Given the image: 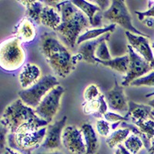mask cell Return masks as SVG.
<instances>
[{
  "instance_id": "cell-30",
  "label": "cell",
  "mask_w": 154,
  "mask_h": 154,
  "mask_svg": "<svg viewBox=\"0 0 154 154\" xmlns=\"http://www.w3.org/2000/svg\"><path fill=\"white\" fill-rule=\"evenodd\" d=\"M96 129L97 133L103 137H108L110 130H112L110 123L105 119H101L96 122Z\"/></svg>"
},
{
  "instance_id": "cell-22",
  "label": "cell",
  "mask_w": 154,
  "mask_h": 154,
  "mask_svg": "<svg viewBox=\"0 0 154 154\" xmlns=\"http://www.w3.org/2000/svg\"><path fill=\"white\" fill-rule=\"evenodd\" d=\"M116 25L111 23L110 25L106 26L86 30V32H82L79 35V37L77 39L76 46H79L80 44H82V42H86V41L93 40V39L100 38V36L105 35L106 33H109V32L112 33V32L116 29Z\"/></svg>"
},
{
  "instance_id": "cell-9",
  "label": "cell",
  "mask_w": 154,
  "mask_h": 154,
  "mask_svg": "<svg viewBox=\"0 0 154 154\" xmlns=\"http://www.w3.org/2000/svg\"><path fill=\"white\" fill-rule=\"evenodd\" d=\"M127 52L130 56V65L128 72L121 82L123 86H130L133 81L143 76L144 75L153 70L152 66L137 52H135L130 45L127 46Z\"/></svg>"
},
{
  "instance_id": "cell-45",
  "label": "cell",
  "mask_w": 154,
  "mask_h": 154,
  "mask_svg": "<svg viewBox=\"0 0 154 154\" xmlns=\"http://www.w3.org/2000/svg\"><path fill=\"white\" fill-rule=\"evenodd\" d=\"M96 154H100V153H96Z\"/></svg>"
},
{
  "instance_id": "cell-11",
  "label": "cell",
  "mask_w": 154,
  "mask_h": 154,
  "mask_svg": "<svg viewBox=\"0 0 154 154\" xmlns=\"http://www.w3.org/2000/svg\"><path fill=\"white\" fill-rule=\"evenodd\" d=\"M66 120L67 116H65L59 121H56V123L49 124L46 126V137L41 145V148L49 150V152L60 150V149H61L63 146L62 137L63 130L66 127L65 125Z\"/></svg>"
},
{
  "instance_id": "cell-3",
  "label": "cell",
  "mask_w": 154,
  "mask_h": 154,
  "mask_svg": "<svg viewBox=\"0 0 154 154\" xmlns=\"http://www.w3.org/2000/svg\"><path fill=\"white\" fill-rule=\"evenodd\" d=\"M56 8L62 16V23L56 32L62 35L69 47L74 48L82 31L90 26L89 19L71 1L60 2Z\"/></svg>"
},
{
  "instance_id": "cell-29",
  "label": "cell",
  "mask_w": 154,
  "mask_h": 154,
  "mask_svg": "<svg viewBox=\"0 0 154 154\" xmlns=\"http://www.w3.org/2000/svg\"><path fill=\"white\" fill-rule=\"evenodd\" d=\"M101 95L98 86L95 84H89L85 89L83 92V97L85 101H92L96 100Z\"/></svg>"
},
{
  "instance_id": "cell-24",
  "label": "cell",
  "mask_w": 154,
  "mask_h": 154,
  "mask_svg": "<svg viewBox=\"0 0 154 154\" xmlns=\"http://www.w3.org/2000/svg\"><path fill=\"white\" fill-rule=\"evenodd\" d=\"M130 133L131 132L128 128L118 129L109 135V137L106 139V143L109 148L113 149L121 144H123L125 140L130 135Z\"/></svg>"
},
{
  "instance_id": "cell-10",
  "label": "cell",
  "mask_w": 154,
  "mask_h": 154,
  "mask_svg": "<svg viewBox=\"0 0 154 154\" xmlns=\"http://www.w3.org/2000/svg\"><path fill=\"white\" fill-rule=\"evenodd\" d=\"M63 146L73 154H86V146L80 129L75 126H66L62 137Z\"/></svg>"
},
{
  "instance_id": "cell-15",
  "label": "cell",
  "mask_w": 154,
  "mask_h": 154,
  "mask_svg": "<svg viewBox=\"0 0 154 154\" xmlns=\"http://www.w3.org/2000/svg\"><path fill=\"white\" fill-rule=\"evenodd\" d=\"M42 78L41 69L33 63H27L23 66L19 74V81L23 89H28L35 85Z\"/></svg>"
},
{
  "instance_id": "cell-37",
  "label": "cell",
  "mask_w": 154,
  "mask_h": 154,
  "mask_svg": "<svg viewBox=\"0 0 154 154\" xmlns=\"http://www.w3.org/2000/svg\"><path fill=\"white\" fill-rule=\"evenodd\" d=\"M32 154H64L63 152H60V150H56V151H50L49 152H37V153H32Z\"/></svg>"
},
{
  "instance_id": "cell-27",
  "label": "cell",
  "mask_w": 154,
  "mask_h": 154,
  "mask_svg": "<svg viewBox=\"0 0 154 154\" xmlns=\"http://www.w3.org/2000/svg\"><path fill=\"white\" fill-rule=\"evenodd\" d=\"M107 42L108 41H103L99 45L98 48L96 49L95 56L96 59L102 60V61H109L112 59L109 53L108 46H107Z\"/></svg>"
},
{
  "instance_id": "cell-26",
  "label": "cell",
  "mask_w": 154,
  "mask_h": 154,
  "mask_svg": "<svg viewBox=\"0 0 154 154\" xmlns=\"http://www.w3.org/2000/svg\"><path fill=\"white\" fill-rule=\"evenodd\" d=\"M100 106V99L99 97L96 100L92 101H85L82 103V110L86 115H92L94 116L99 111Z\"/></svg>"
},
{
  "instance_id": "cell-40",
  "label": "cell",
  "mask_w": 154,
  "mask_h": 154,
  "mask_svg": "<svg viewBox=\"0 0 154 154\" xmlns=\"http://www.w3.org/2000/svg\"><path fill=\"white\" fill-rule=\"evenodd\" d=\"M114 154H120V152H119V149H118V148L115 150V152H114Z\"/></svg>"
},
{
  "instance_id": "cell-33",
  "label": "cell",
  "mask_w": 154,
  "mask_h": 154,
  "mask_svg": "<svg viewBox=\"0 0 154 154\" xmlns=\"http://www.w3.org/2000/svg\"><path fill=\"white\" fill-rule=\"evenodd\" d=\"M9 133V130L3 126L1 125L0 127V151L1 154L3 153L6 148V141H8V134Z\"/></svg>"
},
{
  "instance_id": "cell-17",
  "label": "cell",
  "mask_w": 154,
  "mask_h": 154,
  "mask_svg": "<svg viewBox=\"0 0 154 154\" xmlns=\"http://www.w3.org/2000/svg\"><path fill=\"white\" fill-rule=\"evenodd\" d=\"M152 108L148 105L139 104L133 101H129V111L127 113L134 125L142 123L152 118L151 116Z\"/></svg>"
},
{
  "instance_id": "cell-44",
  "label": "cell",
  "mask_w": 154,
  "mask_h": 154,
  "mask_svg": "<svg viewBox=\"0 0 154 154\" xmlns=\"http://www.w3.org/2000/svg\"><path fill=\"white\" fill-rule=\"evenodd\" d=\"M152 46V49H154V42L152 44V46Z\"/></svg>"
},
{
  "instance_id": "cell-1",
  "label": "cell",
  "mask_w": 154,
  "mask_h": 154,
  "mask_svg": "<svg viewBox=\"0 0 154 154\" xmlns=\"http://www.w3.org/2000/svg\"><path fill=\"white\" fill-rule=\"evenodd\" d=\"M1 125L9 130V133H32L49 125L36 114L32 108L20 99L14 100L5 107L1 117Z\"/></svg>"
},
{
  "instance_id": "cell-42",
  "label": "cell",
  "mask_w": 154,
  "mask_h": 154,
  "mask_svg": "<svg viewBox=\"0 0 154 154\" xmlns=\"http://www.w3.org/2000/svg\"><path fill=\"white\" fill-rule=\"evenodd\" d=\"M2 154H9V152L8 150H5V152H4Z\"/></svg>"
},
{
  "instance_id": "cell-23",
  "label": "cell",
  "mask_w": 154,
  "mask_h": 154,
  "mask_svg": "<svg viewBox=\"0 0 154 154\" xmlns=\"http://www.w3.org/2000/svg\"><path fill=\"white\" fill-rule=\"evenodd\" d=\"M71 2L86 15V17L89 19L90 25L93 23L95 16L98 14L99 12H101V9L97 4L90 3L85 0H72Z\"/></svg>"
},
{
  "instance_id": "cell-20",
  "label": "cell",
  "mask_w": 154,
  "mask_h": 154,
  "mask_svg": "<svg viewBox=\"0 0 154 154\" xmlns=\"http://www.w3.org/2000/svg\"><path fill=\"white\" fill-rule=\"evenodd\" d=\"M19 2L26 8V17L32 19L37 24H41V14L45 6L42 2L36 0H26L19 1Z\"/></svg>"
},
{
  "instance_id": "cell-12",
  "label": "cell",
  "mask_w": 154,
  "mask_h": 154,
  "mask_svg": "<svg viewBox=\"0 0 154 154\" xmlns=\"http://www.w3.org/2000/svg\"><path fill=\"white\" fill-rule=\"evenodd\" d=\"M105 98L111 110L119 112H128L129 101L124 93L123 86H120L115 79L113 87L105 94Z\"/></svg>"
},
{
  "instance_id": "cell-39",
  "label": "cell",
  "mask_w": 154,
  "mask_h": 154,
  "mask_svg": "<svg viewBox=\"0 0 154 154\" xmlns=\"http://www.w3.org/2000/svg\"><path fill=\"white\" fill-rule=\"evenodd\" d=\"M148 106H149L151 108L154 109V98L152 99V100H150L149 102H148Z\"/></svg>"
},
{
  "instance_id": "cell-5",
  "label": "cell",
  "mask_w": 154,
  "mask_h": 154,
  "mask_svg": "<svg viewBox=\"0 0 154 154\" xmlns=\"http://www.w3.org/2000/svg\"><path fill=\"white\" fill-rule=\"evenodd\" d=\"M59 85L60 82L57 78L55 75L48 74L42 76L38 82L31 87L22 89L18 93V95L26 105L35 109L44 97Z\"/></svg>"
},
{
  "instance_id": "cell-18",
  "label": "cell",
  "mask_w": 154,
  "mask_h": 154,
  "mask_svg": "<svg viewBox=\"0 0 154 154\" xmlns=\"http://www.w3.org/2000/svg\"><path fill=\"white\" fill-rule=\"evenodd\" d=\"M80 130L86 146V154H96L99 148L98 133L90 123H84L80 126Z\"/></svg>"
},
{
  "instance_id": "cell-6",
  "label": "cell",
  "mask_w": 154,
  "mask_h": 154,
  "mask_svg": "<svg viewBox=\"0 0 154 154\" xmlns=\"http://www.w3.org/2000/svg\"><path fill=\"white\" fill-rule=\"evenodd\" d=\"M46 126L32 133L8 134L9 147L22 154H32V151L40 147L45 140Z\"/></svg>"
},
{
  "instance_id": "cell-7",
  "label": "cell",
  "mask_w": 154,
  "mask_h": 154,
  "mask_svg": "<svg viewBox=\"0 0 154 154\" xmlns=\"http://www.w3.org/2000/svg\"><path fill=\"white\" fill-rule=\"evenodd\" d=\"M104 19L112 22L113 24L119 25L126 31L130 32L135 35L149 38V35H146L140 32L132 23V17L125 1L123 0H113L112 1L110 7L103 13Z\"/></svg>"
},
{
  "instance_id": "cell-8",
  "label": "cell",
  "mask_w": 154,
  "mask_h": 154,
  "mask_svg": "<svg viewBox=\"0 0 154 154\" xmlns=\"http://www.w3.org/2000/svg\"><path fill=\"white\" fill-rule=\"evenodd\" d=\"M65 93V88L59 86L53 88L35 109L37 115L49 124L58 112L61 105V98Z\"/></svg>"
},
{
  "instance_id": "cell-25",
  "label": "cell",
  "mask_w": 154,
  "mask_h": 154,
  "mask_svg": "<svg viewBox=\"0 0 154 154\" xmlns=\"http://www.w3.org/2000/svg\"><path fill=\"white\" fill-rule=\"evenodd\" d=\"M123 145L132 154H137L144 146L142 140L134 133H132L127 137Z\"/></svg>"
},
{
  "instance_id": "cell-43",
  "label": "cell",
  "mask_w": 154,
  "mask_h": 154,
  "mask_svg": "<svg viewBox=\"0 0 154 154\" xmlns=\"http://www.w3.org/2000/svg\"><path fill=\"white\" fill-rule=\"evenodd\" d=\"M151 95H154V93H150V94H149V95L147 94V95H146V97H148V96H151Z\"/></svg>"
},
{
  "instance_id": "cell-41",
  "label": "cell",
  "mask_w": 154,
  "mask_h": 154,
  "mask_svg": "<svg viewBox=\"0 0 154 154\" xmlns=\"http://www.w3.org/2000/svg\"><path fill=\"white\" fill-rule=\"evenodd\" d=\"M151 116H152L154 119V110H152V112H151Z\"/></svg>"
},
{
  "instance_id": "cell-38",
  "label": "cell",
  "mask_w": 154,
  "mask_h": 154,
  "mask_svg": "<svg viewBox=\"0 0 154 154\" xmlns=\"http://www.w3.org/2000/svg\"><path fill=\"white\" fill-rule=\"evenodd\" d=\"M5 150L9 151V154H20V153H19V152H18L17 151H16V150H14V149H11L10 147H9V146H7V147H6V148H5Z\"/></svg>"
},
{
  "instance_id": "cell-16",
  "label": "cell",
  "mask_w": 154,
  "mask_h": 154,
  "mask_svg": "<svg viewBox=\"0 0 154 154\" xmlns=\"http://www.w3.org/2000/svg\"><path fill=\"white\" fill-rule=\"evenodd\" d=\"M36 35V30L33 23L27 17H24L19 22L15 27L14 36L18 38L21 42H32Z\"/></svg>"
},
{
  "instance_id": "cell-13",
  "label": "cell",
  "mask_w": 154,
  "mask_h": 154,
  "mask_svg": "<svg viewBox=\"0 0 154 154\" xmlns=\"http://www.w3.org/2000/svg\"><path fill=\"white\" fill-rule=\"evenodd\" d=\"M129 45L133 47L135 52L142 56L146 61L152 66L154 70V54L152 46L149 45V38L142 35H135L130 32H125Z\"/></svg>"
},
{
  "instance_id": "cell-32",
  "label": "cell",
  "mask_w": 154,
  "mask_h": 154,
  "mask_svg": "<svg viewBox=\"0 0 154 154\" xmlns=\"http://www.w3.org/2000/svg\"><path fill=\"white\" fill-rule=\"evenodd\" d=\"M135 13L138 16L140 21H143L145 18H154V1H148V9L146 11H136Z\"/></svg>"
},
{
  "instance_id": "cell-19",
  "label": "cell",
  "mask_w": 154,
  "mask_h": 154,
  "mask_svg": "<svg viewBox=\"0 0 154 154\" xmlns=\"http://www.w3.org/2000/svg\"><path fill=\"white\" fill-rule=\"evenodd\" d=\"M62 23V16L56 8L45 5L41 14V24L56 31Z\"/></svg>"
},
{
  "instance_id": "cell-36",
  "label": "cell",
  "mask_w": 154,
  "mask_h": 154,
  "mask_svg": "<svg viewBox=\"0 0 154 154\" xmlns=\"http://www.w3.org/2000/svg\"><path fill=\"white\" fill-rule=\"evenodd\" d=\"M148 152L149 154H154V137L150 140V146L148 149Z\"/></svg>"
},
{
  "instance_id": "cell-21",
  "label": "cell",
  "mask_w": 154,
  "mask_h": 154,
  "mask_svg": "<svg viewBox=\"0 0 154 154\" xmlns=\"http://www.w3.org/2000/svg\"><path fill=\"white\" fill-rule=\"evenodd\" d=\"M96 61L97 64L99 63L103 66L112 69V70H115L119 73L126 75L130 65V56L129 55H125L123 56L114 58L109 61H102L98 59H96Z\"/></svg>"
},
{
  "instance_id": "cell-2",
  "label": "cell",
  "mask_w": 154,
  "mask_h": 154,
  "mask_svg": "<svg viewBox=\"0 0 154 154\" xmlns=\"http://www.w3.org/2000/svg\"><path fill=\"white\" fill-rule=\"evenodd\" d=\"M41 51L48 65L58 76L65 79L76 67L81 59L72 55L56 35L45 32L41 37Z\"/></svg>"
},
{
  "instance_id": "cell-31",
  "label": "cell",
  "mask_w": 154,
  "mask_h": 154,
  "mask_svg": "<svg viewBox=\"0 0 154 154\" xmlns=\"http://www.w3.org/2000/svg\"><path fill=\"white\" fill-rule=\"evenodd\" d=\"M103 117L105 118V120L108 121L109 123H110V122H112V123H117V122L123 123V122H128L130 120V116L128 113H126L123 116L120 114L115 113V112H107L104 115Z\"/></svg>"
},
{
  "instance_id": "cell-4",
  "label": "cell",
  "mask_w": 154,
  "mask_h": 154,
  "mask_svg": "<svg viewBox=\"0 0 154 154\" xmlns=\"http://www.w3.org/2000/svg\"><path fill=\"white\" fill-rule=\"evenodd\" d=\"M16 36L9 37L1 42L0 66L6 72H15L24 65L26 52Z\"/></svg>"
},
{
  "instance_id": "cell-34",
  "label": "cell",
  "mask_w": 154,
  "mask_h": 154,
  "mask_svg": "<svg viewBox=\"0 0 154 154\" xmlns=\"http://www.w3.org/2000/svg\"><path fill=\"white\" fill-rule=\"evenodd\" d=\"M97 5H99V7L100 8L101 11L104 10V9H108L110 7L112 1H96Z\"/></svg>"
},
{
  "instance_id": "cell-14",
  "label": "cell",
  "mask_w": 154,
  "mask_h": 154,
  "mask_svg": "<svg viewBox=\"0 0 154 154\" xmlns=\"http://www.w3.org/2000/svg\"><path fill=\"white\" fill-rule=\"evenodd\" d=\"M111 36V32L102 35L100 38L93 39V40L86 41L80 44L78 48L76 54L80 57L81 60H83L86 63L96 65L97 64L96 61V51L99 45L103 41H109Z\"/></svg>"
},
{
  "instance_id": "cell-35",
  "label": "cell",
  "mask_w": 154,
  "mask_h": 154,
  "mask_svg": "<svg viewBox=\"0 0 154 154\" xmlns=\"http://www.w3.org/2000/svg\"><path fill=\"white\" fill-rule=\"evenodd\" d=\"M118 149H119V152H120V154H132L130 151L126 149V147L124 146L123 144H121V145L118 146H117Z\"/></svg>"
},
{
  "instance_id": "cell-28",
  "label": "cell",
  "mask_w": 154,
  "mask_h": 154,
  "mask_svg": "<svg viewBox=\"0 0 154 154\" xmlns=\"http://www.w3.org/2000/svg\"><path fill=\"white\" fill-rule=\"evenodd\" d=\"M130 86H154V71L133 81Z\"/></svg>"
}]
</instances>
